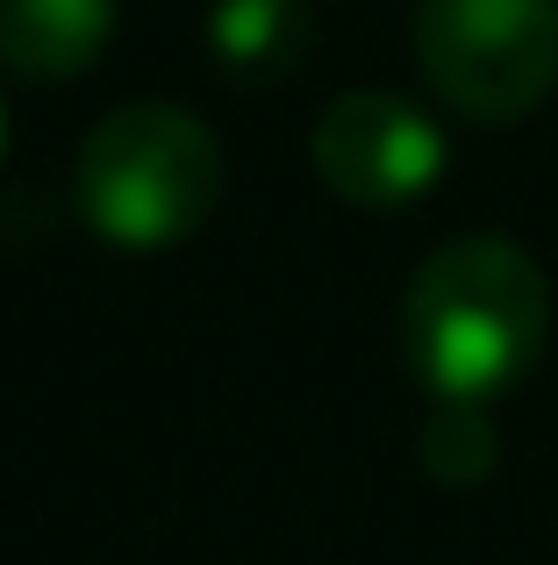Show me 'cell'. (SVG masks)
<instances>
[{
  "instance_id": "6da1fadb",
  "label": "cell",
  "mask_w": 558,
  "mask_h": 565,
  "mask_svg": "<svg viewBox=\"0 0 558 565\" xmlns=\"http://www.w3.org/2000/svg\"><path fill=\"white\" fill-rule=\"evenodd\" d=\"M551 279L508 236H451L401 294V351L430 401H502L545 359Z\"/></svg>"
},
{
  "instance_id": "7a4b0ae2",
  "label": "cell",
  "mask_w": 558,
  "mask_h": 565,
  "mask_svg": "<svg viewBox=\"0 0 558 565\" xmlns=\"http://www.w3.org/2000/svg\"><path fill=\"white\" fill-rule=\"evenodd\" d=\"M223 186L229 158L215 129L172 100H129V108L100 115L72 166L86 230L122 250H172L201 236L223 207Z\"/></svg>"
},
{
  "instance_id": "3957f363",
  "label": "cell",
  "mask_w": 558,
  "mask_h": 565,
  "mask_svg": "<svg viewBox=\"0 0 558 565\" xmlns=\"http://www.w3.org/2000/svg\"><path fill=\"white\" fill-rule=\"evenodd\" d=\"M416 65L444 108L523 122L558 86V0H416Z\"/></svg>"
},
{
  "instance_id": "277c9868",
  "label": "cell",
  "mask_w": 558,
  "mask_h": 565,
  "mask_svg": "<svg viewBox=\"0 0 558 565\" xmlns=\"http://www.w3.org/2000/svg\"><path fill=\"white\" fill-rule=\"evenodd\" d=\"M308 158H315V180L336 201L365 207V215H401L444 180L451 151L430 108H416L408 94H387V86H358V94H336L315 115Z\"/></svg>"
},
{
  "instance_id": "5b68a950",
  "label": "cell",
  "mask_w": 558,
  "mask_h": 565,
  "mask_svg": "<svg viewBox=\"0 0 558 565\" xmlns=\"http://www.w3.org/2000/svg\"><path fill=\"white\" fill-rule=\"evenodd\" d=\"M115 43V0H0V65L22 79H79Z\"/></svg>"
},
{
  "instance_id": "8992f818",
  "label": "cell",
  "mask_w": 558,
  "mask_h": 565,
  "mask_svg": "<svg viewBox=\"0 0 558 565\" xmlns=\"http://www.w3.org/2000/svg\"><path fill=\"white\" fill-rule=\"evenodd\" d=\"M308 36H315V14L308 0H215L208 8V51L229 79H287L308 57Z\"/></svg>"
},
{
  "instance_id": "52a82bcc",
  "label": "cell",
  "mask_w": 558,
  "mask_h": 565,
  "mask_svg": "<svg viewBox=\"0 0 558 565\" xmlns=\"http://www.w3.org/2000/svg\"><path fill=\"white\" fill-rule=\"evenodd\" d=\"M422 466L444 487H473L494 472V423L480 401H437L422 423Z\"/></svg>"
},
{
  "instance_id": "ba28073f",
  "label": "cell",
  "mask_w": 558,
  "mask_h": 565,
  "mask_svg": "<svg viewBox=\"0 0 558 565\" xmlns=\"http://www.w3.org/2000/svg\"><path fill=\"white\" fill-rule=\"evenodd\" d=\"M0 151H8V115H0Z\"/></svg>"
}]
</instances>
